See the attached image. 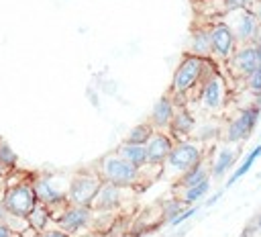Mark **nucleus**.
<instances>
[{"instance_id":"obj_1","label":"nucleus","mask_w":261,"mask_h":237,"mask_svg":"<svg viewBox=\"0 0 261 237\" xmlns=\"http://www.w3.org/2000/svg\"><path fill=\"white\" fill-rule=\"evenodd\" d=\"M214 63L210 59H202L190 53H184L181 61L177 63L173 78H171V86H169V96L175 100V104H186L190 100L198 98V92L204 84V80L214 72Z\"/></svg>"},{"instance_id":"obj_2","label":"nucleus","mask_w":261,"mask_h":237,"mask_svg":"<svg viewBox=\"0 0 261 237\" xmlns=\"http://www.w3.org/2000/svg\"><path fill=\"white\" fill-rule=\"evenodd\" d=\"M94 172L100 176L102 182L106 184H114L120 188H128L135 186L141 180V172L139 168H135L133 163H128L126 159H122L116 151L114 153H106L94 168Z\"/></svg>"},{"instance_id":"obj_3","label":"nucleus","mask_w":261,"mask_h":237,"mask_svg":"<svg viewBox=\"0 0 261 237\" xmlns=\"http://www.w3.org/2000/svg\"><path fill=\"white\" fill-rule=\"evenodd\" d=\"M200 110L208 112V114H220L228 102V86H226V80L224 76L214 69L202 84L200 92H198V98H196Z\"/></svg>"},{"instance_id":"obj_4","label":"nucleus","mask_w":261,"mask_h":237,"mask_svg":"<svg viewBox=\"0 0 261 237\" xmlns=\"http://www.w3.org/2000/svg\"><path fill=\"white\" fill-rule=\"evenodd\" d=\"M4 206L8 210V215L12 217H20L27 219L33 208L39 204V198L35 194L33 188V180H24V182H6V190H4Z\"/></svg>"},{"instance_id":"obj_5","label":"nucleus","mask_w":261,"mask_h":237,"mask_svg":"<svg viewBox=\"0 0 261 237\" xmlns=\"http://www.w3.org/2000/svg\"><path fill=\"white\" fill-rule=\"evenodd\" d=\"M259 114H261V100H257L255 104L243 106L239 108L228 121H226V129H224V139L226 143H241L247 141L257 123H259Z\"/></svg>"},{"instance_id":"obj_6","label":"nucleus","mask_w":261,"mask_h":237,"mask_svg":"<svg viewBox=\"0 0 261 237\" xmlns=\"http://www.w3.org/2000/svg\"><path fill=\"white\" fill-rule=\"evenodd\" d=\"M232 31L239 45H255L259 37V20L253 8H241V10H228L220 16Z\"/></svg>"},{"instance_id":"obj_7","label":"nucleus","mask_w":261,"mask_h":237,"mask_svg":"<svg viewBox=\"0 0 261 237\" xmlns=\"http://www.w3.org/2000/svg\"><path fill=\"white\" fill-rule=\"evenodd\" d=\"M200 161H204V147L200 141L188 139V141H175L165 165L169 172L184 176L186 172H190L194 165H198Z\"/></svg>"},{"instance_id":"obj_8","label":"nucleus","mask_w":261,"mask_h":237,"mask_svg":"<svg viewBox=\"0 0 261 237\" xmlns=\"http://www.w3.org/2000/svg\"><path fill=\"white\" fill-rule=\"evenodd\" d=\"M102 180L96 172H84L75 174L69 178V192H67V202L71 206H86L90 208L94 204L96 194L102 188Z\"/></svg>"},{"instance_id":"obj_9","label":"nucleus","mask_w":261,"mask_h":237,"mask_svg":"<svg viewBox=\"0 0 261 237\" xmlns=\"http://www.w3.org/2000/svg\"><path fill=\"white\" fill-rule=\"evenodd\" d=\"M35 194L39 202L47 204L49 210L55 208L57 204H69L67 202V192H69V182H65L61 176H43L33 180Z\"/></svg>"},{"instance_id":"obj_10","label":"nucleus","mask_w":261,"mask_h":237,"mask_svg":"<svg viewBox=\"0 0 261 237\" xmlns=\"http://www.w3.org/2000/svg\"><path fill=\"white\" fill-rule=\"evenodd\" d=\"M210 25V41H212V57L218 61H228L232 57V53L237 51L239 43L230 31V27L218 16L214 20L208 22Z\"/></svg>"},{"instance_id":"obj_11","label":"nucleus","mask_w":261,"mask_h":237,"mask_svg":"<svg viewBox=\"0 0 261 237\" xmlns=\"http://www.w3.org/2000/svg\"><path fill=\"white\" fill-rule=\"evenodd\" d=\"M259 57H257V49L255 45H239L237 51L232 53V57L226 61V67L230 72V76L234 80L247 82L259 67Z\"/></svg>"},{"instance_id":"obj_12","label":"nucleus","mask_w":261,"mask_h":237,"mask_svg":"<svg viewBox=\"0 0 261 237\" xmlns=\"http://www.w3.org/2000/svg\"><path fill=\"white\" fill-rule=\"evenodd\" d=\"M173 145H175V141L171 139L169 133L155 131V135H153V137L149 139V143L145 145V147H147V163L161 168V165L167 161V157H169Z\"/></svg>"},{"instance_id":"obj_13","label":"nucleus","mask_w":261,"mask_h":237,"mask_svg":"<svg viewBox=\"0 0 261 237\" xmlns=\"http://www.w3.org/2000/svg\"><path fill=\"white\" fill-rule=\"evenodd\" d=\"M196 131V116L188 110V104H177L175 114L169 125V135L173 141H188Z\"/></svg>"},{"instance_id":"obj_14","label":"nucleus","mask_w":261,"mask_h":237,"mask_svg":"<svg viewBox=\"0 0 261 237\" xmlns=\"http://www.w3.org/2000/svg\"><path fill=\"white\" fill-rule=\"evenodd\" d=\"M190 55L202 57V59H212V41H210V25H196L190 31L188 39V51Z\"/></svg>"},{"instance_id":"obj_15","label":"nucleus","mask_w":261,"mask_h":237,"mask_svg":"<svg viewBox=\"0 0 261 237\" xmlns=\"http://www.w3.org/2000/svg\"><path fill=\"white\" fill-rule=\"evenodd\" d=\"M175 108H177V104H175V100H173L169 94L161 96V98L153 104L151 116H149V123L153 125V129L167 133V131H169V125H171V118H173V114H175Z\"/></svg>"},{"instance_id":"obj_16","label":"nucleus","mask_w":261,"mask_h":237,"mask_svg":"<svg viewBox=\"0 0 261 237\" xmlns=\"http://www.w3.org/2000/svg\"><path fill=\"white\" fill-rule=\"evenodd\" d=\"M239 149H234L232 145H220L214 151V157L210 159V176L212 178H222L237 161Z\"/></svg>"},{"instance_id":"obj_17","label":"nucleus","mask_w":261,"mask_h":237,"mask_svg":"<svg viewBox=\"0 0 261 237\" xmlns=\"http://www.w3.org/2000/svg\"><path fill=\"white\" fill-rule=\"evenodd\" d=\"M92 221V212H90V208H86V206H67L63 212H61V217H59V225L65 229V231H80L82 227H86L88 223Z\"/></svg>"},{"instance_id":"obj_18","label":"nucleus","mask_w":261,"mask_h":237,"mask_svg":"<svg viewBox=\"0 0 261 237\" xmlns=\"http://www.w3.org/2000/svg\"><path fill=\"white\" fill-rule=\"evenodd\" d=\"M120 192H122L120 186H114V184H106L104 182L102 188H100V192L94 198L92 208H96V210H112L120 202Z\"/></svg>"},{"instance_id":"obj_19","label":"nucleus","mask_w":261,"mask_h":237,"mask_svg":"<svg viewBox=\"0 0 261 237\" xmlns=\"http://www.w3.org/2000/svg\"><path fill=\"white\" fill-rule=\"evenodd\" d=\"M208 180H210V163L200 161L190 172H186L184 176L177 178V188L188 190V188H194V186H198L202 182H208Z\"/></svg>"},{"instance_id":"obj_20","label":"nucleus","mask_w":261,"mask_h":237,"mask_svg":"<svg viewBox=\"0 0 261 237\" xmlns=\"http://www.w3.org/2000/svg\"><path fill=\"white\" fill-rule=\"evenodd\" d=\"M116 153L122 159H126L128 163H133L135 168H139V170H143V168L149 165L147 163V147L145 145H135V143H126L124 141V143L118 145Z\"/></svg>"},{"instance_id":"obj_21","label":"nucleus","mask_w":261,"mask_h":237,"mask_svg":"<svg viewBox=\"0 0 261 237\" xmlns=\"http://www.w3.org/2000/svg\"><path fill=\"white\" fill-rule=\"evenodd\" d=\"M153 135H155V129H153V125L147 121V123L135 125V127L128 131V135H126L124 141H126V143H135V145H147Z\"/></svg>"},{"instance_id":"obj_22","label":"nucleus","mask_w":261,"mask_h":237,"mask_svg":"<svg viewBox=\"0 0 261 237\" xmlns=\"http://www.w3.org/2000/svg\"><path fill=\"white\" fill-rule=\"evenodd\" d=\"M49 219H51V212H49V206L47 204H43V202H39L35 208H33V212L27 217V221H29V225L35 229V231H39L41 235L45 233V227H47V223H49Z\"/></svg>"},{"instance_id":"obj_23","label":"nucleus","mask_w":261,"mask_h":237,"mask_svg":"<svg viewBox=\"0 0 261 237\" xmlns=\"http://www.w3.org/2000/svg\"><path fill=\"white\" fill-rule=\"evenodd\" d=\"M222 133V129H220V123H212V121H206L204 125H200V127H196V131H194V141H200V143H206V141H210V139H216L218 135Z\"/></svg>"},{"instance_id":"obj_24","label":"nucleus","mask_w":261,"mask_h":237,"mask_svg":"<svg viewBox=\"0 0 261 237\" xmlns=\"http://www.w3.org/2000/svg\"><path fill=\"white\" fill-rule=\"evenodd\" d=\"M208 190H210V180L208 182H202V184H198V186H194V188H188V190H181V202L188 206H194L200 198H204L206 194H208Z\"/></svg>"},{"instance_id":"obj_25","label":"nucleus","mask_w":261,"mask_h":237,"mask_svg":"<svg viewBox=\"0 0 261 237\" xmlns=\"http://www.w3.org/2000/svg\"><path fill=\"white\" fill-rule=\"evenodd\" d=\"M259 155H261V145H257V147H255L253 151H249V155H247V157L243 159V163H241V165H239V168L234 170V174H232V176L228 178L226 186H232V184H234L237 180H241V178H243V176H245V174H247V172L251 170V165L255 163V159H257Z\"/></svg>"},{"instance_id":"obj_26","label":"nucleus","mask_w":261,"mask_h":237,"mask_svg":"<svg viewBox=\"0 0 261 237\" xmlns=\"http://www.w3.org/2000/svg\"><path fill=\"white\" fill-rule=\"evenodd\" d=\"M16 153L12 151V147L4 141V139H0V163L8 170V174L10 172H14V168H16Z\"/></svg>"},{"instance_id":"obj_27","label":"nucleus","mask_w":261,"mask_h":237,"mask_svg":"<svg viewBox=\"0 0 261 237\" xmlns=\"http://www.w3.org/2000/svg\"><path fill=\"white\" fill-rule=\"evenodd\" d=\"M186 210V204L181 202V198H169L163 202V217L171 223L173 219H177L181 212Z\"/></svg>"},{"instance_id":"obj_28","label":"nucleus","mask_w":261,"mask_h":237,"mask_svg":"<svg viewBox=\"0 0 261 237\" xmlns=\"http://www.w3.org/2000/svg\"><path fill=\"white\" fill-rule=\"evenodd\" d=\"M245 88H247L249 94H253V96H257V98L261 100V65H259L257 72L245 82Z\"/></svg>"},{"instance_id":"obj_29","label":"nucleus","mask_w":261,"mask_h":237,"mask_svg":"<svg viewBox=\"0 0 261 237\" xmlns=\"http://www.w3.org/2000/svg\"><path fill=\"white\" fill-rule=\"evenodd\" d=\"M226 12L228 10H241V8H253L257 0H222Z\"/></svg>"},{"instance_id":"obj_30","label":"nucleus","mask_w":261,"mask_h":237,"mask_svg":"<svg viewBox=\"0 0 261 237\" xmlns=\"http://www.w3.org/2000/svg\"><path fill=\"white\" fill-rule=\"evenodd\" d=\"M196 210H198V206H190V208H186L177 219H173V221H171V225H179V223H184L186 219H190L192 215H196Z\"/></svg>"},{"instance_id":"obj_31","label":"nucleus","mask_w":261,"mask_h":237,"mask_svg":"<svg viewBox=\"0 0 261 237\" xmlns=\"http://www.w3.org/2000/svg\"><path fill=\"white\" fill-rule=\"evenodd\" d=\"M259 235H261V233L257 231V227H255V225H249V227L243 231V235H241V237H259Z\"/></svg>"},{"instance_id":"obj_32","label":"nucleus","mask_w":261,"mask_h":237,"mask_svg":"<svg viewBox=\"0 0 261 237\" xmlns=\"http://www.w3.org/2000/svg\"><path fill=\"white\" fill-rule=\"evenodd\" d=\"M4 196V194H2ZM0 196V223H4L6 221V217H8V210H6V206H4V198Z\"/></svg>"},{"instance_id":"obj_33","label":"nucleus","mask_w":261,"mask_h":237,"mask_svg":"<svg viewBox=\"0 0 261 237\" xmlns=\"http://www.w3.org/2000/svg\"><path fill=\"white\" fill-rule=\"evenodd\" d=\"M0 237H12V229L6 223H0Z\"/></svg>"},{"instance_id":"obj_34","label":"nucleus","mask_w":261,"mask_h":237,"mask_svg":"<svg viewBox=\"0 0 261 237\" xmlns=\"http://www.w3.org/2000/svg\"><path fill=\"white\" fill-rule=\"evenodd\" d=\"M41 237H69V235L63 233V231H45Z\"/></svg>"},{"instance_id":"obj_35","label":"nucleus","mask_w":261,"mask_h":237,"mask_svg":"<svg viewBox=\"0 0 261 237\" xmlns=\"http://www.w3.org/2000/svg\"><path fill=\"white\" fill-rule=\"evenodd\" d=\"M253 10H255V14H257V20H259V25H261V0H257V2H255Z\"/></svg>"},{"instance_id":"obj_36","label":"nucleus","mask_w":261,"mask_h":237,"mask_svg":"<svg viewBox=\"0 0 261 237\" xmlns=\"http://www.w3.org/2000/svg\"><path fill=\"white\" fill-rule=\"evenodd\" d=\"M253 225H255V227H257V231L261 233V212H259V215L255 217V221H253Z\"/></svg>"},{"instance_id":"obj_37","label":"nucleus","mask_w":261,"mask_h":237,"mask_svg":"<svg viewBox=\"0 0 261 237\" xmlns=\"http://www.w3.org/2000/svg\"><path fill=\"white\" fill-rule=\"evenodd\" d=\"M220 196H222V194H220V192H218V194H214V196H212V198H210V200H208V202H206V204H214V202H216V200H218V198H220Z\"/></svg>"},{"instance_id":"obj_38","label":"nucleus","mask_w":261,"mask_h":237,"mask_svg":"<svg viewBox=\"0 0 261 237\" xmlns=\"http://www.w3.org/2000/svg\"><path fill=\"white\" fill-rule=\"evenodd\" d=\"M6 176H8V170H6V168L0 163V178H6Z\"/></svg>"},{"instance_id":"obj_39","label":"nucleus","mask_w":261,"mask_h":237,"mask_svg":"<svg viewBox=\"0 0 261 237\" xmlns=\"http://www.w3.org/2000/svg\"><path fill=\"white\" fill-rule=\"evenodd\" d=\"M4 190H6V184H4V182H2V178H0V196L4 194Z\"/></svg>"}]
</instances>
